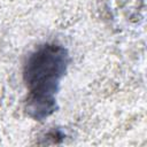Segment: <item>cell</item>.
<instances>
[{"label":"cell","instance_id":"1","mask_svg":"<svg viewBox=\"0 0 147 147\" xmlns=\"http://www.w3.org/2000/svg\"><path fill=\"white\" fill-rule=\"evenodd\" d=\"M70 63L68 49L55 42L37 46L23 65L28 95L24 109L34 121H44L57 110L56 95Z\"/></svg>","mask_w":147,"mask_h":147}]
</instances>
